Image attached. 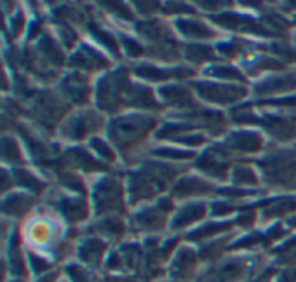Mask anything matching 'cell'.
I'll return each instance as SVG.
<instances>
[{
    "label": "cell",
    "instance_id": "cell-1",
    "mask_svg": "<svg viewBox=\"0 0 296 282\" xmlns=\"http://www.w3.org/2000/svg\"><path fill=\"white\" fill-rule=\"evenodd\" d=\"M200 89V94L209 98V100H216V101H232L235 98H241L242 96V91L239 89H234V88H226V86H199Z\"/></svg>",
    "mask_w": 296,
    "mask_h": 282
},
{
    "label": "cell",
    "instance_id": "cell-3",
    "mask_svg": "<svg viewBox=\"0 0 296 282\" xmlns=\"http://www.w3.org/2000/svg\"><path fill=\"white\" fill-rule=\"evenodd\" d=\"M202 212H204V208H202V206H192V208H187L181 214H179L178 223L185 225V223H188V221L199 220L200 216H202Z\"/></svg>",
    "mask_w": 296,
    "mask_h": 282
},
{
    "label": "cell",
    "instance_id": "cell-2",
    "mask_svg": "<svg viewBox=\"0 0 296 282\" xmlns=\"http://www.w3.org/2000/svg\"><path fill=\"white\" fill-rule=\"evenodd\" d=\"M234 146L239 150H258L260 138L251 136V134H237L234 138Z\"/></svg>",
    "mask_w": 296,
    "mask_h": 282
}]
</instances>
